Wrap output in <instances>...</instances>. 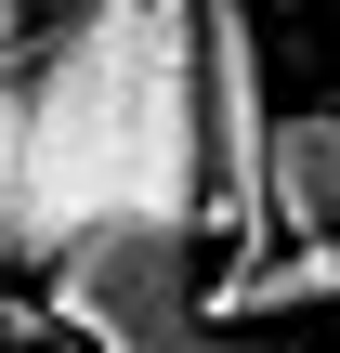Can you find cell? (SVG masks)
Here are the masks:
<instances>
[{
  "mask_svg": "<svg viewBox=\"0 0 340 353\" xmlns=\"http://www.w3.org/2000/svg\"><path fill=\"white\" fill-rule=\"evenodd\" d=\"M262 223L275 236H340V105H288L262 131Z\"/></svg>",
  "mask_w": 340,
  "mask_h": 353,
  "instance_id": "3957f363",
  "label": "cell"
},
{
  "mask_svg": "<svg viewBox=\"0 0 340 353\" xmlns=\"http://www.w3.org/2000/svg\"><path fill=\"white\" fill-rule=\"evenodd\" d=\"M197 223V0H39L0 118V262Z\"/></svg>",
  "mask_w": 340,
  "mask_h": 353,
  "instance_id": "6da1fadb",
  "label": "cell"
},
{
  "mask_svg": "<svg viewBox=\"0 0 340 353\" xmlns=\"http://www.w3.org/2000/svg\"><path fill=\"white\" fill-rule=\"evenodd\" d=\"M314 301H340V236L249 249L236 275H197V314H210V327H262V314H314Z\"/></svg>",
  "mask_w": 340,
  "mask_h": 353,
  "instance_id": "277c9868",
  "label": "cell"
},
{
  "mask_svg": "<svg viewBox=\"0 0 340 353\" xmlns=\"http://www.w3.org/2000/svg\"><path fill=\"white\" fill-rule=\"evenodd\" d=\"M26 13H39V0H0V52H26Z\"/></svg>",
  "mask_w": 340,
  "mask_h": 353,
  "instance_id": "5b68a950",
  "label": "cell"
},
{
  "mask_svg": "<svg viewBox=\"0 0 340 353\" xmlns=\"http://www.w3.org/2000/svg\"><path fill=\"white\" fill-rule=\"evenodd\" d=\"M0 118H13V52H0Z\"/></svg>",
  "mask_w": 340,
  "mask_h": 353,
  "instance_id": "8992f818",
  "label": "cell"
},
{
  "mask_svg": "<svg viewBox=\"0 0 340 353\" xmlns=\"http://www.w3.org/2000/svg\"><path fill=\"white\" fill-rule=\"evenodd\" d=\"M39 275H52V327L79 353H236L197 314V223H92Z\"/></svg>",
  "mask_w": 340,
  "mask_h": 353,
  "instance_id": "7a4b0ae2",
  "label": "cell"
}]
</instances>
